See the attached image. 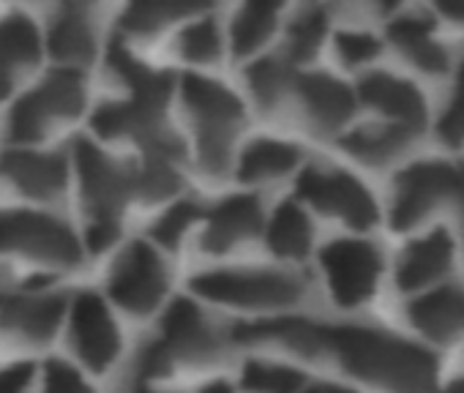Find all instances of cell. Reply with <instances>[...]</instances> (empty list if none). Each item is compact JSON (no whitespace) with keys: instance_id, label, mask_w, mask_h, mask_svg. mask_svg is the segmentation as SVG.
<instances>
[{"instance_id":"obj_40","label":"cell","mask_w":464,"mask_h":393,"mask_svg":"<svg viewBox=\"0 0 464 393\" xmlns=\"http://www.w3.org/2000/svg\"><path fill=\"white\" fill-rule=\"evenodd\" d=\"M456 169H459V172H456V194H453V200H459L461 208H464V164L456 167Z\"/></svg>"},{"instance_id":"obj_31","label":"cell","mask_w":464,"mask_h":393,"mask_svg":"<svg viewBox=\"0 0 464 393\" xmlns=\"http://www.w3.org/2000/svg\"><path fill=\"white\" fill-rule=\"evenodd\" d=\"M418 137L415 129L410 126H366V129H355L350 134L342 137V148L369 164V167H382L388 161H393L401 150H407L412 145V139Z\"/></svg>"},{"instance_id":"obj_14","label":"cell","mask_w":464,"mask_h":393,"mask_svg":"<svg viewBox=\"0 0 464 393\" xmlns=\"http://www.w3.org/2000/svg\"><path fill=\"white\" fill-rule=\"evenodd\" d=\"M295 200L325 216L342 219L353 230H369L377 225V203L372 191L344 169L301 167L295 180Z\"/></svg>"},{"instance_id":"obj_7","label":"cell","mask_w":464,"mask_h":393,"mask_svg":"<svg viewBox=\"0 0 464 393\" xmlns=\"http://www.w3.org/2000/svg\"><path fill=\"white\" fill-rule=\"evenodd\" d=\"M0 260L25 265L28 276H66L85 265L88 252L66 216L53 208L6 206L0 208Z\"/></svg>"},{"instance_id":"obj_34","label":"cell","mask_w":464,"mask_h":393,"mask_svg":"<svg viewBox=\"0 0 464 393\" xmlns=\"http://www.w3.org/2000/svg\"><path fill=\"white\" fill-rule=\"evenodd\" d=\"M336 55L347 66H363L380 55V39L366 31H339L336 34Z\"/></svg>"},{"instance_id":"obj_25","label":"cell","mask_w":464,"mask_h":393,"mask_svg":"<svg viewBox=\"0 0 464 393\" xmlns=\"http://www.w3.org/2000/svg\"><path fill=\"white\" fill-rule=\"evenodd\" d=\"M358 96L363 99V104L393 118L399 126H410L418 131L426 120V104L418 88L393 74H382V72L366 74L358 82Z\"/></svg>"},{"instance_id":"obj_23","label":"cell","mask_w":464,"mask_h":393,"mask_svg":"<svg viewBox=\"0 0 464 393\" xmlns=\"http://www.w3.org/2000/svg\"><path fill=\"white\" fill-rule=\"evenodd\" d=\"M172 55L186 66V72L197 74H213V69L224 63L227 36L224 20L216 14V9H202L172 34Z\"/></svg>"},{"instance_id":"obj_1","label":"cell","mask_w":464,"mask_h":393,"mask_svg":"<svg viewBox=\"0 0 464 393\" xmlns=\"http://www.w3.org/2000/svg\"><path fill=\"white\" fill-rule=\"evenodd\" d=\"M236 352L232 325L191 295H178L156 317V331L129 355V379L172 385L178 377H202L208 382L236 360Z\"/></svg>"},{"instance_id":"obj_3","label":"cell","mask_w":464,"mask_h":393,"mask_svg":"<svg viewBox=\"0 0 464 393\" xmlns=\"http://www.w3.org/2000/svg\"><path fill=\"white\" fill-rule=\"evenodd\" d=\"M334 358L353 377L391 393H429L437 379V358L412 341L366 325L317 322L312 360Z\"/></svg>"},{"instance_id":"obj_2","label":"cell","mask_w":464,"mask_h":393,"mask_svg":"<svg viewBox=\"0 0 464 393\" xmlns=\"http://www.w3.org/2000/svg\"><path fill=\"white\" fill-rule=\"evenodd\" d=\"M175 110L186 129L188 167L210 183L227 180L249 126V104L244 93L216 74L180 72Z\"/></svg>"},{"instance_id":"obj_29","label":"cell","mask_w":464,"mask_h":393,"mask_svg":"<svg viewBox=\"0 0 464 393\" xmlns=\"http://www.w3.org/2000/svg\"><path fill=\"white\" fill-rule=\"evenodd\" d=\"M328 36V9L304 6L282 23V53L293 66H306L317 58Z\"/></svg>"},{"instance_id":"obj_24","label":"cell","mask_w":464,"mask_h":393,"mask_svg":"<svg viewBox=\"0 0 464 393\" xmlns=\"http://www.w3.org/2000/svg\"><path fill=\"white\" fill-rule=\"evenodd\" d=\"M263 244L282 263L306 260L314 246V225L309 211L298 200H282L266 214Z\"/></svg>"},{"instance_id":"obj_22","label":"cell","mask_w":464,"mask_h":393,"mask_svg":"<svg viewBox=\"0 0 464 393\" xmlns=\"http://www.w3.org/2000/svg\"><path fill=\"white\" fill-rule=\"evenodd\" d=\"M298 66H293L282 53H266L263 58L244 66V99L249 110L274 118L290 107L293 88L298 80Z\"/></svg>"},{"instance_id":"obj_41","label":"cell","mask_w":464,"mask_h":393,"mask_svg":"<svg viewBox=\"0 0 464 393\" xmlns=\"http://www.w3.org/2000/svg\"><path fill=\"white\" fill-rule=\"evenodd\" d=\"M440 393H464V377L461 379H453L450 385H445Z\"/></svg>"},{"instance_id":"obj_8","label":"cell","mask_w":464,"mask_h":393,"mask_svg":"<svg viewBox=\"0 0 464 393\" xmlns=\"http://www.w3.org/2000/svg\"><path fill=\"white\" fill-rule=\"evenodd\" d=\"M72 292L50 276H25L17 284H0V347L14 358L50 350L61 336Z\"/></svg>"},{"instance_id":"obj_36","label":"cell","mask_w":464,"mask_h":393,"mask_svg":"<svg viewBox=\"0 0 464 393\" xmlns=\"http://www.w3.org/2000/svg\"><path fill=\"white\" fill-rule=\"evenodd\" d=\"M440 137L448 145H461L464 142V66L459 69V77H456L453 101L448 104L445 115L440 118Z\"/></svg>"},{"instance_id":"obj_9","label":"cell","mask_w":464,"mask_h":393,"mask_svg":"<svg viewBox=\"0 0 464 393\" xmlns=\"http://www.w3.org/2000/svg\"><path fill=\"white\" fill-rule=\"evenodd\" d=\"M107 303L129 320H153L172 301V265L145 238L121 244L104 271Z\"/></svg>"},{"instance_id":"obj_12","label":"cell","mask_w":464,"mask_h":393,"mask_svg":"<svg viewBox=\"0 0 464 393\" xmlns=\"http://www.w3.org/2000/svg\"><path fill=\"white\" fill-rule=\"evenodd\" d=\"M0 186L14 194L20 206L55 208L72 191L69 148H0Z\"/></svg>"},{"instance_id":"obj_4","label":"cell","mask_w":464,"mask_h":393,"mask_svg":"<svg viewBox=\"0 0 464 393\" xmlns=\"http://www.w3.org/2000/svg\"><path fill=\"white\" fill-rule=\"evenodd\" d=\"M72 188L82 211V244L88 254H110L123 241L126 216L137 208L134 164L88 137H74L69 145Z\"/></svg>"},{"instance_id":"obj_43","label":"cell","mask_w":464,"mask_h":393,"mask_svg":"<svg viewBox=\"0 0 464 393\" xmlns=\"http://www.w3.org/2000/svg\"><path fill=\"white\" fill-rule=\"evenodd\" d=\"M304 393H320V388H306Z\"/></svg>"},{"instance_id":"obj_37","label":"cell","mask_w":464,"mask_h":393,"mask_svg":"<svg viewBox=\"0 0 464 393\" xmlns=\"http://www.w3.org/2000/svg\"><path fill=\"white\" fill-rule=\"evenodd\" d=\"M126 393H186L175 385H164V382H126Z\"/></svg>"},{"instance_id":"obj_16","label":"cell","mask_w":464,"mask_h":393,"mask_svg":"<svg viewBox=\"0 0 464 393\" xmlns=\"http://www.w3.org/2000/svg\"><path fill=\"white\" fill-rule=\"evenodd\" d=\"M320 268L339 306H361L377 290L382 257L369 241L336 238L320 249Z\"/></svg>"},{"instance_id":"obj_39","label":"cell","mask_w":464,"mask_h":393,"mask_svg":"<svg viewBox=\"0 0 464 393\" xmlns=\"http://www.w3.org/2000/svg\"><path fill=\"white\" fill-rule=\"evenodd\" d=\"M440 12L448 14L450 20L464 23V0H450V4H440Z\"/></svg>"},{"instance_id":"obj_19","label":"cell","mask_w":464,"mask_h":393,"mask_svg":"<svg viewBox=\"0 0 464 393\" xmlns=\"http://www.w3.org/2000/svg\"><path fill=\"white\" fill-rule=\"evenodd\" d=\"M304 150L282 137H246L236 164H232V180L244 191H257L263 186L279 183L301 169Z\"/></svg>"},{"instance_id":"obj_10","label":"cell","mask_w":464,"mask_h":393,"mask_svg":"<svg viewBox=\"0 0 464 393\" xmlns=\"http://www.w3.org/2000/svg\"><path fill=\"white\" fill-rule=\"evenodd\" d=\"M63 341L69 347V360L88 377H104L126 358L121 314L96 290L72 292Z\"/></svg>"},{"instance_id":"obj_28","label":"cell","mask_w":464,"mask_h":393,"mask_svg":"<svg viewBox=\"0 0 464 393\" xmlns=\"http://www.w3.org/2000/svg\"><path fill=\"white\" fill-rule=\"evenodd\" d=\"M202 211H205V203L194 200V196H188V194L178 196V200H172L169 206L159 208V214L148 225L145 241L153 244L167 257L183 252L199 230Z\"/></svg>"},{"instance_id":"obj_5","label":"cell","mask_w":464,"mask_h":393,"mask_svg":"<svg viewBox=\"0 0 464 393\" xmlns=\"http://www.w3.org/2000/svg\"><path fill=\"white\" fill-rule=\"evenodd\" d=\"M210 312L246 314L249 320L282 317L301 306L309 282L287 265L213 263L188 276V292Z\"/></svg>"},{"instance_id":"obj_42","label":"cell","mask_w":464,"mask_h":393,"mask_svg":"<svg viewBox=\"0 0 464 393\" xmlns=\"http://www.w3.org/2000/svg\"><path fill=\"white\" fill-rule=\"evenodd\" d=\"M320 393H355L353 388H342V385H325L320 388Z\"/></svg>"},{"instance_id":"obj_11","label":"cell","mask_w":464,"mask_h":393,"mask_svg":"<svg viewBox=\"0 0 464 393\" xmlns=\"http://www.w3.org/2000/svg\"><path fill=\"white\" fill-rule=\"evenodd\" d=\"M42 23L44 58L53 69L88 74L102 63L110 25L107 12L96 4H61L47 9Z\"/></svg>"},{"instance_id":"obj_17","label":"cell","mask_w":464,"mask_h":393,"mask_svg":"<svg viewBox=\"0 0 464 393\" xmlns=\"http://www.w3.org/2000/svg\"><path fill=\"white\" fill-rule=\"evenodd\" d=\"M456 167L445 161H418L399 172L396 191H393V208L391 225L393 230L415 227L437 203L448 200L456 194Z\"/></svg>"},{"instance_id":"obj_26","label":"cell","mask_w":464,"mask_h":393,"mask_svg":"<svg viewBox=\"0 0 464 393\" xmlns=\"http://www.w3.org/2000/svg\"><path fill=\"white\" fill-rule=\"evenodd\" d=\"M453 257V241L445 230H434L431 235L410 244L396 263V284L401 290H418L423 284L437 282Z\"/></svg>"},{"instance_id":"obj_20","label":"cell","mask_w":464,"mask_h":393,"mask_svg":"<svg viewBox=\"0 0 464 393\" xmlns=\"http://www.w3.org/2000/svg\"><path fill=\"white\" fill-rule=\"evenodd\" d=\"M202 9L208 6L186 4V0H148V4L123 6L110 28L115 39H121L129 47H137L142 42H153L167 34H175L186 20H191Z\"/></svg>"},{"instance_id":"obj_38","label":"cell","mask_w":464,"mask_h":393,"mask_svg":"<svg viewBox=\"0 0 464 393\" xmlns=\"http://www.w3.org/2000/svg\"><path fill=\"white\" fill-rule=\"evenodd\" d=\"M197 393H238V390H236V385H229L227 379L213 377V379L202 382V385L197 388Z\"/></svg>"},{"instance_id":"obj_30","label":"cell","mask_w":464,"mask_h":393,"mask_svg":"<svg viewBox=\"0 0 464 393\" xmlns=\"http://www.w3.org/2000/svg\"><path fill=\"white\" fill-rule=\"evenodd\" d=\"M388 36L396 44L401 55H407L420 72L426 74H442L448 72V55L445 50L431 39V23L426 17H396L388 25Z\"/></svg>"},{"instance_id":"obj_33","label":"cell","mask_w":464,"mask_h":393,"mask_svg":"<svg viewBox=\"0 0 464 393\" xmlns=\"http://www.w3.org/2000/svg\"><path fill=\"white\" fill-rule=\"evenodd\" d=\"M34 393H96V385L69 358L53 355L39 363V379Z\"/></svg>"},{"instance_id":"obj_6","label":"cell","mask_w":464,"mask_h":393,"mask_svg":"<svg viewBox=\"0 0 464 393\" xmlns=\"http://www.w3.org/2000/svg\"><path fill=\"white\" fill-rule=\"evenodd\" d=\"M85 115H91L88 74L50 66L6 107L4 145L50 148L55 137L72 131Z\"/></svg>"},{"instance_id":"obj_32","label":"cell","mask_w":464,"mask_h":393,"mask_svg":"<svg viewBox=\"0 0 464 393\" xmlns=\"http://www.w3.org/2000/svg\"><path fill=\"white\" fill-rule=\"evenodd\" d=\"M238 393H304L306 374L285 360L249 355L238 366Z\"/></svg>"},{"instance_id":"obj_18","label":"cell","mask_w":464,"mask_h":393,"mask_svg":"<svg viewBox=\"0 0 464 393\" xmlns=\"http://www.w3.org/2000/svg\"><path fill=\"white\" fill-rule=\"evenodd\" d=\"M290 104H298L314 134L331 137L353 120L358 99L353 88L325 72H298Z\"/></svg>"},{"instance_id":"obj_35","label":"cell","mask_w":464,"mask_h":393,"mask_svg":"<svg viewBox=\"0 0 464 393\" xmlns=\"http://www.w3.org/2000/svg\"><path fill=\"white\" fill-rule=\"evenodd\" d=\"M39 379V363L31 358H12L0 366V393H34Z\"/></svg>"},{"instance_id":"obj_13","label":"cell","mask_w":464,"mask_h":393,"mask_svg":"<svg viewBox=\"0 0 464 393\" xmlns=\"http://www.w3.org/2000/svg\"><path fill=\"white\" fill-rule=\"evenodd\" d=\"M266 206L257 191H232L218 196L216 203L205 206L199 230L194 235V246L202 257L213 263H227L255 241H263L266 227Z\"/></svg>"},{"instance_id":"obj_15","label":"cell","mask_w":464,"mask_h":393,"mask_svg":"<svg viewBox=\"0 0 464 393\" xmlns=\"http://www.w3.org/2000/svg\"><path fill=\"white\" fill-rule=\"evenodd\" d=\"M44 61L39 17L23 9L0 14V107H9L42 74Z\"/></svg>"},{"instance_id":"obj_21","label":"cell","mask_w":464,"mask_h":393,"mask_svg":"<svg viewBox=\"0 0 464 393\" xmlns=\"http://www.w3.org/2000/svg\"><path fill=\"white\" fill-rule=\"evenodd\" d=\"M282 6L274 4H244L229 12L224 20L227 55L238 63H252L268 53L274 39L282 34Z\"/></svg>"},{"instance_id":"obj_27","label":"cell","mask_w":464,"mask_h":393,"mask_svg":"<svg viewBox=\"0 0 464 393\" xmlns=\"http://www.w3.org/2000/svg\"><path fill=\"white\" fill-rule=\"evenodd\" d=\"M410 320L431 341H453L464 333V292L440 287L410 303Z\"/></svg>"}]
</instances>
